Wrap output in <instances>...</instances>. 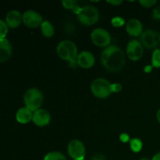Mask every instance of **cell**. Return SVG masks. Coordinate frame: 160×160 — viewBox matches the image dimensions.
I'll list each match as a JSON object with an SVG mask.
<instances>
[{"label": "cell", "instance_id": "obj_32", "mask_svg": "<svg viewBox=\"0 0 160 160\" xmlns=\"http://www.w3.org/2000/svg\"><path fill=\"white\" fill-rule=\"evenodd\" d=\"M151 70H152V67H149V66H147V67H145V72H150Z\"/></svg>", "mask_w": 160, "mask_h": 160}, {"label": "cell", "instance_id": "obj_11", "mask_svg": "<svg viewBox=\"0 0 160 160\" xmlns=\"http://www.w3.org/2000/svg\"><path fill=\"white\" fill-rule=\"evenodd\" d=\"M51 117L48 111L45 109H38L33 112L32 120L37 126L45 127L49 123Z\"/></svg>", "mask_w": 160, "mask_h": 160}, {"label": "cell", "instance_id": "obj_26", "mask_svg": "<svg viewBox=\"0 0 160 160\" xmlns=\"http://www.w3.org/2000/svg\"><path fill=\"white\" fill-rule=\"evenodd\" d=\"M153 17L156 20H159L160 19V7L156 8L154 9V12H153Z\"/></svg>", "mask_w": 160, "mask_h": 160}, {"label": "cell", "instance_id": "obj_19", "mask_svg": "<svg viewBox=\"0 0 160 160\" xmlns=\"http://www.w3.org/2000/svg\"><path fill=\"white\" fill-rule=\"evenodd\" d=\"M131 148L134 152H139L142 150V146H143V144L142 142L138 138H133L131 139Z\"/></svg>", "mask_w": 160, "mask_h": 160}, {"label": "cell", "instance_id": "obj_18", "mask_svg": "<svg viewBox=\"0 0 160 160\" xmlns=\"http://www.w3.org/2000/svg\"><path fill=\"white\" fill-rule=\"evenodd\" d=\"M44 160H67V158L59 152H51L45 155Z\"/></svg>", "mask_w": 160, "mask_h": 160}, {"label": "cell", "instance_id": "obj_23", "mask_svg": "<svg viewBox=\"0 0 160 160\" xmlns=\"http://www.w3.org/2000/svg\"><path fill=\"white\" fill-rule=\"evenodd\" d=\"M62 5H63L65 9H70L72 10L75 9L78 5H77V2L75 0H63L62 1Z\"/></svg>", "mask_w": 160, "mask_h": 160}, {"label": "cell", "instance_id": "obj_13", "mask_svg": "<svg viewBox=\"0 0 160 160\" xmlns=\"http://www.w3.org/2000/svg\"><path fill=\"white\" fill-rule=\"evenodd\" d=\"M23 21V16L19 11L11 10L7 13L6 17V23L10 28H16L20 26Z\"/></svg>", "mask_w": 160, "mask_h": 160}, {"label": "cell", "instance_id": "obj_1", "mask_svg": "<svg viewBox=\"0 0 160 160\" xmlns=\"http://www.w3.org/2000/svg\"><path fill=\"white\" fill-rule=\"evenodd\" d=\"M101 61L105 68L109 71L117 72L124 66L125 55L120 48L110 45L102 52Z\"/></svg>", "mask_w": 160, "mask_h": 160}, {"label": "cell", "instance_id": "obj_6", "mask_svg": "<svg viewBox=\"0 0 160 160\" xmlns=\"http://www.w3.org/2000/svg\"><path fill=\"white\" fill-rule=\"evenodd\" d=\"M141 43L145 48H155L160 43V34L158 31L153 30H147L141 34Z\"/></svg>", "mask_w": 160, "mask_h": 160}, {"label": "cell", "instance_id": "obj_29", "mask_svg": "<svg viewBox=\"0 0 160 160\" xmlns=\"http://www.w3.org/2000/svg\"><path fill=\"white\" fill-rule=\"evenodd\" d=\"M108 2L113 5V6H119V5H120L123 2V1H121V0L120 1H108Z\"/></svg>", "mask_w": 160, "mask_h": 160}, {"label": "cell", "instance_id": "obj_31", "mask_svg": "<svg viewBox=\"0 0 160 160\" xmlns=\"http://www.w3.org/2000/svg\"><path fill=\"white\" fill-rule=\"evenodd\" d=\"M156 117H157L158 121H159V123H160V109L158 110L157 113H156Z\"/></svg>", "mask_w": 160, "mask_h": 160}, {"label": "cell", "instance_id": "obj_14", "mask_svg": "<svg viewBox=\"0 0 160 160\" xmlns=\"http://www.w3.org/2000/svg\"><path fill=\"white\" fill-rule=\"evenodd\" d=\"M12 48L6 38L0 39V63L7 61L12 56Z\"/></svg>", "mask_w": 160, "mask_h": 160}, {"label": "cell", "instance_id": "obj_9", "mask_svg": "<svg viewBox=\"0 0 160 160\" xmlns=\"http://www.w3.org/2000/svg\"><path fill=\"white\" fill-rule=\"evenodd\" d=\"M127 54L128 58L132 61H138L142 59L144 54L142 43L137 40L131 41L127 47Z\"/></svg>", "mask_w": 160, "mask_h": 160}, {"label": "cell", "instance_id": "obj_4", "mask_svg": "<svg viewBox=\"0 0 160 160\" xmlns=\"http://www.w3.org/2000/svg\"><path fill=\"white\" fill-rule=\"evenodd\" d=\"M91 91L97 98H106L112 94V84L107 80L98 78L91 84Z\"/></svg>", "mask_w": 160, "mask_h": 160}, {"label": "cell", "instance_id": "obj_3", "mask_svg": "<svg viewBox=\"0 0 160 160\" xmlns=\"http://www.w3.org/2000/svg\"><path fill=\"white\" fill-rule=\"evenodd\" d=\"M58 55L61 59L72 62L78 59V48L76 45L70 41H62L56 48Z\"/></svg>", "mask_w": 160, "mask_h": 160}, {"label": "cell", "instance_id": "obj_10", "mask_svg": "<svg viewBox=\"0 0 160 160\" xmlns=\"http://www.w3.org/2000/svg\"><path fill=\"white\" fill-rule=\"evenodd\" d=\"M23 22L28 28H37L42 23V17L35 11L28 10L23 13Z\"/></svg>", "mask_w": 160, "mask_h": 160}, {"label": "cell", "instance_id": "obj_12", "mask_svg": "<svg viewBox=\"0 0 160 160\" xmlns=\"http://www.w3.org/2000/svg\"><path fill=\"white\" fill-rule=\"evenodd\" d=\"M78 65L84 69H89L95 64V59L93 54L88 51H84L80 53L78 56Z\"/></svg>", "mask_w": 160, "mask_h": 160}, {"label": "cell", "instance_id": "obj_20", "mask_svg": "<svg viewBox=\"0 0 160 160\" xmlns=\"http://www.w3.org/2000/svg\"><path fill=\"white\" fill-rule=\"evenodd\" d=\"M152 63L153 67H156V68H159L160 67V49L159 48H156L153 52Z\"/></svg>", "mask_w": 160, "mask_h": 160}, {"label": "cell", "instance_id": "obj_7", "mask_svg": "<svg viewBox=\"0 0 160 160\" xmlns=\"http://www.w3.org/2000/svg\"><path fill=\"white\" fill-rule=\"evenodd\" d=\"M67 152L70 157L74 160H84L85 147L84 144L78 140H72L68 144Z\"/></svg>", "mask_w": 160, "mask_h": 160}, {"label": "cell", "instance_id": "obj_17", "mask_svg": "<svg viewBox=\"0 0 160 160\" xmlns=\"http://www.w3.org/2000/svg\"><path fill=\"white\" fill-rule=\"evenodd\" d=\"M41 30H42V34L45 38H52L54 35V27L49 21L45 20V21L42 22V23L41 24Z\"/></svg>", "mask_w": 160, "mask_h": 160}, {"label": "cell", "instance_id": "obj_25", "mask_svg": "<svg viewBox=\"0 0 160 160\" xmlns=\"http://www.w3.org/2000/svg\"><path fill=\"white\" fill-rule=\"evenodd\" d=\"M122 90V85L119 83H115L112 84V92H120Z\"/></svg>", "mask_w": 160, "mask_h": 160}, {"label": "cell", "instance_id": "obj_16", "mask_svg": "<svg viewBox=\"0 0 160 160\" xmlns=\"http://www.w3.org/2000/svg\"><path fill=\"white\" fill-rule=\"evenodd\" d=\"M33 112L31 109L27 107L20 108L18 109L16 114V119L20 123H28L32 120Z\"/></svg>", "mask_w": 160, "mask_h": 160}, {"label": "cell", "instance_id": "obj_5", "mask_svg": "<svg viewBox=\"0 0 160 160\" xmlns=\"http://www.w3.org/2000/svg\"><path fill=\"white\" fill-rule=\"evenodd\" d=\"M79 21L85 26H91L98 22L99 13L98 9L92 6H86L81 8L78 13Z\"/></svg>", "mask_w": 160, "mask_h": 160}, {"label": "cell", "instance_id": "obj_8", "mask_svg": "<svg viewBox=\"0 0 160 160\" xmlns=\"http://www.w3.org/2000/svg\"><path fill=\"white\" fill-rule=\"evenodd\" d=\"M92 41L95 45L99 47L107 46L111 42L109 33L102 28H97L92 31L91 34Z\"/></svg>", "mask_w": 160, "mask_h": 160}, {"label": "cell", "instance_id": "obj_33", "mask_svg": "<svg viewBox=\"0 0 160 160\" xmlns=\"http://www.w3.org/2000/svg\"><path fill=\"white\" fill-rule=\"evenodd\" d=\"M141 160H149V159H146V158H143V159H142Z\"/></svg>", "mask_w": 160, "mask_h": 160}, {"label": "cell", "instance_id": "obj_28", "mask_svg": "<svg viewBox=\"0 0 160 160\" xmlns=\"http://www.w3.org/2000/svg\"><path fill=\"white\" fill-rule=\"evenodd\" d=\"M92 160H106V159H105V157L103 156L98 154V155H95V156L92 158Z\"/></svg>", "mask_w": 160, "mask_h": 160}, {"label": "cell", "instance_id": "obj_22", "mask_svg": "<svg viewBox=\"0 0 160 160\" xmlns=\"http://www.w3.org/2000/svg\"><path fill=\"white\" fill-rule=\"evenodd\" d=\"M111 23H112V26L115 27V28H120V27H122L124 25L125 20H124V19L122 18V17H113V18L112 19V21H111Z\"/></svg>", "mask_w": 160, "mask_h": 160}, {"label": "cell", "instance_id": "obj_21", "mask_svg": "<svg viewBox=\"0 0 160 160\" xmlns=\"http://www.w3.org/2000/svg\"><path fill=\"white\" fill-rule=\"evenodd\" d=\"M8 28L6 23L3 20H0V39L6 38V36L8 33Z\"/></svg>", "mask_w": 160, "mask_h": 160}, {"label": "cell", "instance_id": "obj_2", "mask_svg": "<svg viewBox=\"0 0 160 160\" xmlns=\"http://www.w3.org/2000/svg\"><path fill=\"white\" fill-rule=\"evenodd\" d=\"M43 95L42 92L34 88L28 89L23 96L25 106L32 112H35L39 109L43 103Z\"/></svg>", "mask_w": 160, "mask_h": 160}, {"label": "cell", "instance_id": "obj_15", "mask_svg": "<svg viewBox=\"0 0 160 160\" xmlns=\"http://www.w3.org/2000/svg\"><path fill=\"white\" fill-rule=\"evenodd\" d=\"M126 29L128 34L133 37H138L142 34L143 27L140 20L137 19H131L128 22Z\"/></svg>", "mask_w": 160, "mask_h": 160}, {"label": "cell", "instance_id": "obj_30", "mask_svg": "<svg viewBox=\"0 0 160 160\" xmlns=\"http://www.w3.org/2000/svg\"><path fill=\"white\" fill-rule=\"evenodd\" d=\"M152 160H160V152L155 155L154 157L152 158Z\"/></svg>", "mask_w": 160, "mask_h": 160}, {"label": "cell", "instance_id": "obj_27", "mask_svg": "<svg viewBox=\"0 0 160 160\" xmlns=\"http://www.w3.org/2000/svg\"><path fill=\"white\" fill-rule=\"evenodd\" d=\"M120 139L122 142H128V141L130 140V137L128 134H122L120 136Z\"/></svg>", "mask_w": 160, "mask_h": 160}, {"label": "cell", "instance_id": "obj_24", "mask_svg": "<svg viewBox=\"0 0 160 160\" xmlns=\"http://www.w3.org/2000/svg\"><path fill=\"white\" fill-rule=\"evenodd\" d=\"M139 3L144 7L149 8L155 6L157 3V1H156V0H141V1H139Z\"/></svg>", "mask_w": 160, "mask_h": 160}]
</instances>
